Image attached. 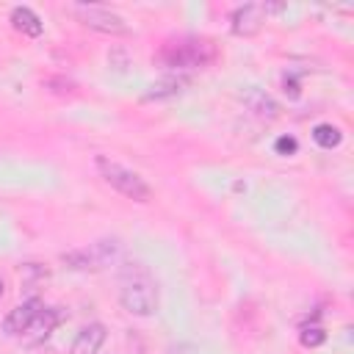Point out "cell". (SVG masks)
<instances>
[{
    "instance_id": "6da1fadb",
    "label": "cell",
    "mask_w": 354,
    "mask_h": 354,
    "mask_svg": "<svg viewBox=\"0 0 354 354\" xmlns=\"http://www.w3.org/2000/svg\"><path fill=\"white\" fill-rule=\"evenodd\" d=\"M216 47L210 39H199V36H183L174 41H166L160 50V64L171 66V69H196V66H207L216 61Z\"/></svg>"
},
{
    "instance_id": "7a4b0ae2",
    "label": "cell",
    "mask_w": 354,
    "mask_h": 354,
    "mask_svg": "<svg viewBox=\"0 0 354 354\" xmlns=\"http://www.w3.org/2000/svg\"><path fill=\"white\" fill-rule=\"evenodd\" d=\"M97 171H100V177H102L113 191H119L122 196L136 199V202H149L152 188H149L147 180H144L141 174H136L133 169H127V166H122V163L108 160L105 155H100V158H97Z\"/></svg>"
},
{
    "instance_id": "3957f363",
    "label": "cell",
    "mask_w": 354,
    "mask_h": 354,
    "mask_svg": "<svg viewBox=\"0 0 354 354\" xmlns=\"http://www.w3.org/2000/svg\"><path fill=\"white\" fill-rule=\"evenodd\" d=\"M119 304L130 313V315H152L158 310V288L144 277V279H130L122 285L119 290Z\"/></svg>"
},
{
    "instance_id": "277c9868",
    "label": "cell",
    "mask_w": 354,
    "mask_h": 354,
    "mask_svg": "<svg viewBox=\"0 0 354 354\" xmlns=\"http://www.w3.org/2000/svg\"><path fill=\"white\" fill-rule=\"evenodd\" d=\"M72 11H75V17H77L86 28H91V30H97V33H108V36H127V33H130L124 17H119L116 11H111V8H105V6L77 3Z\"/></svg>"
},
{
    "instance_id": "5b68a950",
    "label": "cell",
    "mask_w": 354,
    "mask_h": 354,
    "mask_svg": "<svg viewBox=\"0 0 354 354\" xmlns=\"http://www.w3.org/2000/svg\"><path fill=\"white\" fill-rule=\"evenodd\" d=\"M119 254V243L116 241H97L86 249H77V252H69L64 254V263L69 268H80V271H97V268H105L113 257Z\"/></svg>"
},
{
    "instance_id": "8992f818",
    "label": "cell",
    "mask_w": 354,
    "mask_h": 354,
    "mask_svg": "<svg viewBox=\"0 0 354 354\" xmlns=\"http://www.w3.org/2000/svg\"><path fill=\"white\" fill-rule=\"evenodd\" d=\"M266 11L268 6H260V3H246L241 8L232 11V19H230V28L235 36H254L260 33L263 22H266Z\"/></svg>"
},
{
    "instance_id": "52a82bcc",
    "label": "cell",
    "mask_w": 354,
    "mask_h": 354,
    "mask_svg": "<svg viewBox=\"0 0 354 354\" xmlns=\"http://www.w3.org/2000/svg\"><path fill=\"white\" fill-rule=\"evenodd\" d=\"M44 310V304L39 301V299H30V301H22L19 307H14L8 315H6V321H3V332L6 335H11V337H19L33 321H36V315Z\"/></svg>"
},
{
    "instance_id": "ba28073f",
    "label": "cell",
    "mask_w": 354,
    "mask_h": 354,
    "mask_svg": "<svg viewBox=\"0 0 354 354\" xmlns=\"http://www.w3.org/2000/svg\"><path fill=\"white\" fill-rule=\"evenodd\" d=\"M58 324H61V313H58V307H44V310L36 315V321L19 335V340L28 343V346L44 343V340L53 335V329H55Z\"/></svg>"
},
{
    "instance_id": "9c48e42d",
    "label": "cell",
    "mask_w": 354,
    "mask_h": 354,
    "mask_svg": "<svg viewBox=\"0 0 354 354\" xmlns=\"http://www.w3.org/2000/svg\"><path fill=\"white\" fill-rule=\"evenodd\" d=\"M105 337H108V332L102 324H88L77 332V337L72 343V354H97L102 348Z\"/></svg>"
},
{
    "instance_id": "30bf717a",
    "label": "cell",
    "mask_w": 354,
    "mask_h": 354,
    "mask_svg": "<svg viewBox=\"0 0 354 354\" xmlns=\"http://www.w3.org/2000/svg\"><path fill=\"white\" fill-rule=\"evenodd\" d=\"M8 19H11L14 30H19L22 36H30V39L41 36V30H44L39 14H36L33 8H28V6H17V8H11V17H8Z\"/></svg>"
},
{
    "instance_id": "8fae6325",
    "label": "cell",
    "mask_w": 354,
    "mask_h": 354,
    "mask_svg": "<svg viewBox=\"0 0 354 354\" xmlns=\"http://www.w3.org/2000/svg\"><path fill=\"white\" fill-rule=\"evenodd\" d=\"M246 105H249V111H252L254 116H260V119H274V116L279 113V105H277L266 91H260V88H252V91L246 94Z\"/></svg>"
},
{
    "instance_id": "7c38bea8",
    "label": "cell",
    "mask_w": 354,
    "mask_h": 354,
    "mask_svg": "<svg viewBox=\"0 0 354 354\" xmlns=\"http://www.w3.org/2000/svg\"><path fill=\"white\" fill-rule=\"evenodd\" d=\"M185 86H188V77L171 75V77H166V80H160V83L149 86V91H147V100H163V97H174V94H180Z\"/></svg>"
},
{
    "instance_id": "4fadbf2b",
    "label": "cell",
    "mask_w": 354,
    "mask_h": 354,
    "mask_svg": "<svg viewBox=\"0 0 354 354\" xmlns=\"http://www.w3.org/2000/svg\"><path fill=\"white\" fill-rule=\"evenodd\" d=\"M313 138H315L318 147L335 149V147L343 141V133H340L335 124H315V127H313Z\"/></svg>"
},
{
    "instance_id": "5bb4252c",
    "label": "cell",
    "mask_w": 354,
    "mask_h": 354,
    "mask_svg": "<svg viewBox=\"0 0 354 354\" xmlns=\"http://www.w3.org/2000/svg\"><path fill=\"white\" fill-rule=\"evenodd\" d=\"M299 340H301L304 348H315V346H321V343L326 340V332H324V326H318V324H307V326H301Z\"/></svg>"
},
{
    "instance_id": "9a60e30c",
    "label": "cell",
    "mask_w": 354,
    "mask_h": 354,
    "mask_svg": "<svg viewBox=\"0 0 354 354\" xmlns=\"http://www.w3.org/2000/svg\"><path fill=\"white\" fill-rule=\"evenodd\" d=\"M274 149H277L279 155H293V152L299 149V141H296L293 136H282V138H277Z\"/></svg>"
},
{
    "instance_id": "2e32d148",
    "label": "cell",
    "mask_w": 354,
    "mask_h": 354,
    "mask_svg": "<svg viewBox=\"0 0 354 354\" xmlns=\"http://www.w3.org/2000/svg\"><path fill=\"white\" fill-rule=\"evenodd\" d=\"M282 86H285V94H290V97H299V83H296V80L285 77V80H282Z\"/></svg>"
},
{
    "instance_id": "e0dca14e",
    "label": "cell",
    "mask_w": 354,
    "mask_h": 354,
    "mask_svg": "<svg viewBox=\"0 0 354 354\" xmlns=\"http://www.w3.org/2000/svg\"><path fill=\"white\" fill-rule=\"evenodd\" d=\"M3 293H6V285H3V279H0V296H3Z\"/></svg>"
}]
</instances>
